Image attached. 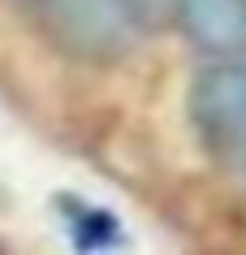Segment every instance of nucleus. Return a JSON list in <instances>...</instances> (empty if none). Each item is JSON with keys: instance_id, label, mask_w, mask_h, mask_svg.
Instances as JSON below:
<instances>
[{"instance_id": "7ed1b4c3", "label": "nucleus", "mask_w": 246, "mask_h": 255, "mask_svg": "<svg viewBox=\"0 0 246 255\" xmlns=\"http://www.w3.org/2000/svg\"><path fill=\"white\" fill-rule=\"evenodd\" d=\"M177 26L207 56H246V0H186Z\"/></svg>"}, {"instance_id": "20e7f679", "label": "nucleus", "mask_w": 246, "mask_h": 255, "mask_svg": "<svg viewBox=\"0 0 246 255\" xmlns=\"http://www.w3.org/2000/svg\"><path fill=\"white\" fill-rule=\"evenodd\" d=\"M125 13H130V22H138V26H168V22H177L181 17V4L186 0H121Z\"/></svg>"}, {"instance_id": "f03ea898", "label": "nucleus", "mask_w": 246, "mask_h": 255, "mask_svg": "<svg viewBox=\"0 0 246 255\" xmlns=\"http://www.w3.org/2000/svg\"><path fill=\"white\" fill-rule=\"evenodd\" d=\"M52 17L61 26V39H69L78 52H117L130 26L121 0H52Z\"/></svg>"}, {"instance_id": "f257e3e1", "label": "nucleus", "mask_w": 246, "mask_h": 255, "mask_svg": "<svg viewBox=\"0 0 246 255\" xmlns=\"http://www.w3.org/2000/svg\"><path fill=\"white\" fill-rule=\"evenodd\" d=\"M190 121L212 151L246 147V61L212 56L190 82Z\"/></svg>"}]
</instances>
